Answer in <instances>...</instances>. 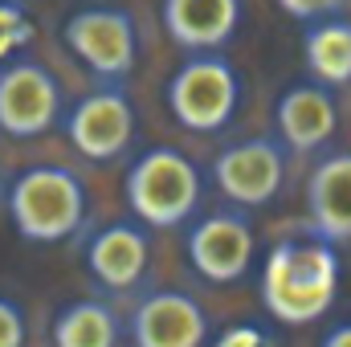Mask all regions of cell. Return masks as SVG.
I'll return each instance as SVG.
<instances>
[{
    "label": "cell",
    "mask_w": 351,
    "mask_h": 347,
    "mask_svg": "<svg viewBox=\"0 0 351 347\" xmlns=\"http://www.w3.org/2000/svg\"><path fill=\"white\" fill-rule=\"evenodd\" d=\"M286 160H290V152L274 135H250V139H237L217 152L213 184L241 213L265 208L278 200V192L286 184Z\"/></svg>",
    "instance_id": "obj_8"
},
{
    "label": "cell",
    "mask_w": 351,
    "mask_h": 347,
    "mask_svg": "<svg viewBox=\"0 0 351 347\" xmlns=\"http://www.w3.org/2000/svg\"><path fill=\"white\" fill-rule=\"evenodd\" d=\"M278 8L286 16H294L298 25H311V21H323V16H339L348 8V0H278Z\"/></svg>",
    "instance_id": "obj_18"
},
{
    "label": "cell",
    "mask_w": 351,
    "mask_h": 347,
    "mask_svg": "<svg viewBox=\"0 0 351 347\" xmlns=\"http://www.w3.org/2000/svg\"><path fill=\"white\" fill-rule=\"evenodd\" d=\"M319 347H351V323H339V327H331V331L319 339Z\"/></svg>",
    "instance_id": "obj_21"
},
{
    "label": "cell",
    "mask_w": 351,
    "mask_h": 347,
    "mask_svg": "<svg viewBox=\"0 0 351 347\" xmlns=\"http://www.w3.org/2000/svg\"><path fill=\"white\" fill-rule=\"evenodd\" d=\"M123 196L131 221H139L143 229H184L200 208L204 176L180 147L160 143L135 156L123 180Z\"/></svg>",
    "instance_id": "obj_3"
},
{
    "label": "cell",
    "mask_w": 351,
    "mask_h": 347,
    "mask_svg": "<svg viewBox=\"0 0 351 347\" xmlns=\"http://www.w3.org/2000/svg\"><path fill=\"white\" fill-rule=\"evenodd\" d=\"M135 102L123 86H94L70 110H62V131L86 164H114L135 143Z\"/></svg>",
    "instance_id": "obj_7"
},
{
    "label": "cell",
    "mask_w": 351,
    "mask_h": 347,
    "mask_svg": "<svg viewBox=\"0 0 351 347\" xmlns=\"http://www.w3.org/2000/svg\"><path fill=\"white\" fill-rule=\"evenodd\" d=\"M184 254H188V265L208 286L241 282L254 265V254H258V233H254L250 213L217 208V213H204V217L188 221Z\"/></svg>",
    "instance_id": "obj_6"
},
{
    "label": "cell",
    "mask_w": 351,
    "mask_h": 347,
    "mask_svg": "<svg viewBox=\"0 0 351 347\" xmlns=\"http://www.w3.org/2000/svg\"><path fill=\"white\" fill-rule=\"evenodd\" d=\"M306 217L311 233L348 246L351 241V152L323 156L306 176Z\"/></svg>",
    "instance_id": "obj_14"
},
{
    "label": "cell",
    "mask_w": 351,
    "mask_h": 347,
    "mask_svg": "<svg viewBox=\"0 0 351 347\" xmlns=\"http://www.w3.org/2000/svg\"><path fill=\"white\" fill-rule=\"evenodd\" d=\"M123 319L106 298H74L53 315V347H119Z\"/></svg>",
    "instance_id": "obj_16"
},
{
    "label": "cell",
    "mask_w": 351,
    "mask_h": 347,
    "mask_svg": "<svg viewBox=\"0 0 351 347\" xmlns=\"http://www.w3.org/2000/svg\"><path fill=\"white\" fill-rule=\"evenodd\" d=\"M302 62L311 82L327 90L351 86V21L343 12L302 25Z\"/></svg>",
    "instance_id": "obj_15"
},
{
    "label": "cell",
    "mask_w": 351,
    "mask_h": 347,
    "mask_svg": "<svg viewBox=\"0 0 351 347\" xmlns=\"http://www.w3.org/2000/svg\"><path fill=\"white\" fill-rule=\"evenodd\" d=\"M4 208L16 237L33 246H62L86 225V184L62 164H33L12 176Z\"/></svg>",
    "instance_id": "obj_2"
},
{
    "label": "cell",
    "mask_w": 351,
    "mask_h": 347,
    "mask_svg": "<svg viewBox=\"0 0 351 347\" xmlns=\"http://www.w3.org/2000/svg\"><path fill=\"white\" fill-rule=\"evenodd\" d=\"M33 37V21L21 8V0H0V62L16 58Z\"/></svg>",
    "instance_id": "obj_17"
},
{
    "label": "cell",
    "mask_w": 351,
    "mask_h": 347,
    "mask_svg": "<svg viewBox=\"0 0 351 347\" xmlns=\"http://www.w3.org/2000/svg\"><path fill=\"white\" fill-rule=\"evenodd\" d=\"M152 270V237L139 221H110L86 241V274L106 294H135Z\"/></svg>",
    "instance_id": "obj_12"
},
{
    "label": "cell",
    "mask_w": 351,
    "mask_h": 347,
    "mask_svg": "<svg viewBox=\"0 0 351 347\" xmlns=\"http://www.w3.org/2000/svg\"><path fill=\"white\" fill-rule=\"evenodd\" d=\"M241 94L245 82L225 53H188L164 90L172 119L192 135H221L237 119Z\"/></svg>",
    "instance_id": "obj_4"
},
{
    "label": "cell",
    "mask_w": 351,
    "mask_h": 347,
    "mask_svg": "<svg viewBox=\"0 0 351 347\" xmlns=\"http://www.w3.org/2000/svg\"><path fill=\"white\" fill-rule=\"evenodd\" d=\"M208 347H269L262 327H254V323H237V327H225V331H217Z\"/></svg>",
    "instance_id": "obj_20"
},
{
    "label": "cell",
    "mask_w": 351,
    "mask_h": 347,
    "mask_svg": "<svg viewBox=\"0 0 351 347\" xmlns=\"http://www.w3.org/2000/svg\"><path fill=\"white\" fill-rule=\"evenodd\" d=\"M274 139L294 156L323 152L339 131V98L335 90L319 86L311 78L290 82L274 102Z\"/></svg>",
    "instance_id": "obj_11"
},
{
    "label": "cell",
    "mask_w": 351,
    "mask_h": 347,
    "mask_svg": "<svg viewBox=\"0 0 351 347\" xmlns=\"http://www.w3.org/2000/svg\"><path fill=\"white\" fill-rule=\"evenodd\" d=\"M66 98L49 66L16 53L0 62V131L8 139H37L58 127Z\"/></svg>",
    "instance_id": "obj_9"
},
{
    "label": "cell",
    "mask_w": 351,
    "mask_h": 347,
    "mask_svg": "<svg viewBox=\"0 0 351 347\" xmlns=\"http://www.w3.org/2000/svg\"><path fill=\"white\" fill-rule=\"evenodd\" d=\"M25 335H29V327H25L21 302L0 294V347H25Z\"/></svg>",
    "instance_id": "obj_19"
},
{
    "label": "cell",
    "mask_w": 351,
    "mask_h": 347,
    "mask_svg": "<svg viewBox=\"0 0 351 347\" xmlns=\"http://www.w3.org/2000/svg\"><path fill=\"white\" fill-rule=\"evenodd\" d=\"M339 274V246L315 233L282 237L262 261V311L282 327H311L335 307Z\"/></svg>",
    "instance_id": "obj_1"
},
{
    "label": "cell",
    "mask_w": 351,
    "mask_h": 347,
    "mask_svg": "<svg viewBox=\"0 0 351 347\" xmlns=\"http://www.w3.org/2000/svg\"><path fill=\"white\" fill-rule=\"evenodd\" d=\"M131 347H208L213 319L184 290H152L127 315Z\"/></svg>",
    "instance_id": "obj_10"
},
{
    "label": "cell",
    "mask_w": 351,
    "mask_h": 347,
    "mask_svg": "<svg viewBox=\"0 0 351 347\" xmlns=\"http://www.w3.org/2000/svg\"><path fill=\"white\" fill-rule=\"evenodd\" d=\"M62 45L98 78V86H123L139 66V25L119 4L74 8L62 21Z\"/></svg>",
    "instance_id": "obj_5"
},
{
    "label": "cell",
    "mask_w": 351,
    "mask_h": 347,
    "mask_svg": "<svg viewBox=\"0 0 351 347\" xmlns=\"http://www.w3.org/2000/svg\"><path fill=\"white\" fill-rule=\"evenodd\" d=\"M160 21L184 53H221L237 37L245 8L241 0H160Z\"/></svg>",
    "instance_id": "obj_13"
}]
</instances>
